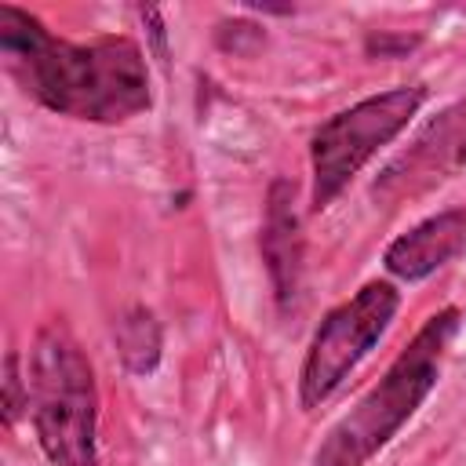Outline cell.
<instances>
[{
  "label": "cell",
  "mask_w": 466,
  "mask_h": 466,
  "mask_svg": "<svg viewBox=\"0 0 466 466\" xmlns=\"http://www.w3.org/2000/svg\"><path fill=\"white\" fill-rule=\"evenodd\" d=\"M0 55L18 87L58 116L124 124L153 106L149 66L127 36L58 40L36 15L0 4Z\"/></svg>",
  "instance_id": "obj_1"
},
{
  "label": "cell",
  "mask_w": 466,
  "mask_h": 466,
  "mask_svg": "<svg viewBox=\"0 0 466 466\" xmlns=\"http://www.w3.org/2000/svg\"><path fill=\"white\" fill-rule=\"evenodd\" d=\"M455 331H459V309L455 306L437 309L415 331V339L397 353L386 375L324 433L309 466H368L433 393Z\"/></svg>",
  "instance_id": "obj_2"
},
{
  "label": "cell",
  "mask_w": 466,
  "mask_h": 466,
  "mask_svg": "<svg viewBox=\"0 0 466 466\" xmlns=\"http://www.w3.org/2000/svg\"><path fill=\"white\" fill-rule=\"evenodd\" d=\"M25 397L44 455L55 466H98V386L73 331L44 324L33 342Z\"/></svg>",
  "instance_id": "obj_3"
},
{
  "label": "cell",
  "mask_w": 466,
  "mask_h": 466,
  "mask_svg": "<svg viewBox=\"0 0 466 466\" xmlns=\"http://www.w3.org/2000/svg\"><path fill=\"white\" fill-rule=\"evenodd\" d=\"M422 102H426V87L404 84L371 95L324 120L309 138V171H313L309 208L324 211L353 182V175L408 127V120L422 109Z\"/></svg>",
  "instance_id": "obj_4"
},
{
  "label": "cell",
  "mask_w": 466,
  "mask_h": 466,
  "mask_svg": "<svg viewBox=\"0 0 466 466\" xmlns=\"http://www.w3.org/2000/svg\"><path fill=\"white\" fill-rule=\"evenodd\" d=\"M397 309H400V291L390 280H371L320 320L299 375L302 408H320L350 379V371L386 335Z\"/></svg>",
  "instance_id": "obj_5"
},
{
  "label": "cell",
  "mask_w": 466,
  "mask_h": 466,
  "mask_svg": "<svg viewBox=\"0 0 466 466\" xmlns=\"http://www.w3.org/2000/svg\"><path fill=\"white\" fill-rule=\"evenodd\" d=\"M459 167H466V102L444 109L379 178L375 197L400 204L404 197H419L444 178H451Z\"/></svg>",
  "instance_id": "obj_6"
},
{
  "label": "cell",
  "mask_w": 466,
  "mask_h": 466,
  "mask_svg": "<svg viewBox=\"0 0 466 466\" xmlns=\"http://www.w3.org/2000/svg\"><path fill=\"white\" fill-rule=\"evenodd\" d=\"M258 251L273 284V299L288 313L299 302V288H302V222L295 208V182L288 178H273L266 193Z\"/></svg>",
  "instance_id": "obj_7"
},
{
  "label": "cell",
  "mask_w": 466,
  "mask_h": 466,
  "mask_svg": "<svg viewBox=\"0 0 466 466\" xmlns=\"http://www.w3.org/2000/svg\"><path fill=\"white\" fill-rule=\"evenodd\" d=\"M462 248H466V211L448 208L400 233L386 248L382 262L397 280H426L430 273L448 266Z\"/></svg>",
  "instance_id": "obj_8"
},
{
  "label": "cell",
  "mask_w": 466,
  "mask_h": 466,
  "mask_svg": "<svg viewBox=\"0 0 466 466\" xmlns=\"http://www.w3.org/2000/svg\"><path fill=\"white\" fill-rule=\"evenodd\" d=\"M113 339L120 350V360L135 375H149L160 360V324L146 306H131L113 324Z\"/></svg>",
  "instance_id": "obj_9"
},
{
  "label": "cell",
  "mask_w": 466,
  "mask_h": 466,
  "mask_svg": "<svg viewBox=\"0 0 466 466\" xmlns=\"http://www.w3.org/2000/svg\"><path fill=\"white\" fill-rule=\"evenodd\" d=\"M4 390H7V397H4V415H7V422H15L18 411H22V400L29 404V397H22V375H18V357H15V353H7V379H4Z\"/></svg>",
  "instance_id": "obj_10"
}]
</instances>
